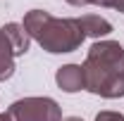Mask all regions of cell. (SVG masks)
Returning a JSON list of instances; mask_svg holds the SVG:
<instances>
[{
	"label": "cell",
	"instance_id": "8fae6325",
	"mask_svg": "<svg viewBox=\"0 0 124 121\" xmlns=\"http://www.w3.org/2000/svg\"><path fill=\"white\" fill-rule=\"evenodd\" d=\"M72 7H88V5H98V0H64Z\"/></svg>",
	"mask_w": 124,
	"mask_h": 121
},
{
	"label": "cell",
	"instance_id": "ba28073f",
	"mask_svg": "<svg viewBox=\"0 0 124 121\" xmlns=\"http://www.w3.org/2000/svg\"><path fill=\"white\" fill-rule=\"evenodd\" d=\"M0 55H2V57H15L12 43H10V38L5 36V31H2V29H0Z\"/></svg>",
	"mask_w": 124,
	"mask_h": 121
},
{
	"label": "cell",
	"instance_id": "277c9868",
	"mask_svg": "<svg viewBox=\"0 0 124 121\" xmlns=\"http://www.w3.org/2000/svg\"><path fill=\"white\" fill-rule=\"evenodd\" d=\"M55 83L64 93H79L86 90V78H84V67L81 64H62L55 71Z\"/></svg>",
	"mask_w": 124,
	"mask_h": 121
},
{
	"label": "cell",
	"instance_id": "30bf717a",
	"mask_svg": "<svg viewBox=\"0 0 124 121\" xmlns=\"http://www.w3.org/2000/svg\"><path fill=\"white\" fill-rule=\"evenodd\" d=\"M100 7H108V10H117L124 14V0H98Z\"/></svg>",
	"mask_w": 124,
	"mask_h": 121
},
{
	"label": "cell",
	"instance_id": "4fadbf2b",
	"mask_svg": "<svg viewBox=\"0 0 124 121\" xmlns=\"http://www.w3.org/2000/svg\"><path fill=\"white\" fill-rule=\"evenodd\" d=\"M0 121H12V119H10V114L5 112V114H0Z\"/></svg>",
	"mask_w": 124,
	"mask_h": 121
},
{
	"label": "cell",
	"instance_id": "9c48e42d",
	"mask_svg": "<svg viewBox=\"0 0 124 121\" xmlns=\"http://www.w3.org/2000/svg\"><path fill=\"white\" fill-rule=\"evenodd\" d=\"M95 121H124V114L112 112V109H103V112L95 114Z\"/></svg>",
	"mask_w": 124,
	"mask_h": 121
},
{
	"label": "cell",
	"instance_id": "7c38bea8",
	"mask_svg": "<svg viewBox=\"0 0 124 121\" xmlns=\"http://www.w3.org/2000/svg\"><path fill=\"white\" fill-rule=\"evenodd\" d=\"M62 121H84V119H81V116H64Z\"/></svg>",
	"mask_w": 124,
	"mask_h": 121
},
{
	"label": "cell",
	"instance_id": "52a82bcc",
	"mask_svg": "<svg viewBox=\"0 0 124 121\" xmlns=\"http://www.w3.org/2000/svg\"><path fill=\"white\" fill-rule=\"evenodd\" d=\"M15 57H2L0 55V81H7V78H12L15 74Z\"/></svg>",
	"mask_w": 124,
	"mask_h": 121
},
{
	"label": "cell",
	"instance_id": "3957f363",
	"mask_svg": "<svg viewBox=\"0 0 124 121\" xmlns=\"http://www.w3.org/2000/svg\"><path fill=\"white\" fill-rule=\"evenodd\" d=\"M10 119L12 121H62V107L53 100V97H41V95H33V97H22L10 105L7 109Z\"/></svg>",
	"mask_w": 124,
	"mask_h": 121
},
{
	"label": "cell",
	"instance_id": "6da1fadb",
	"mask_svg": "<svg viewBox=\"0 0 124 121\" xmlns=\"http://www.w3.org/2000/svg\"><path fill=\"white\" fill-rule=\"evenodd\" d=\"M86 90L105 97H124V47L117 40H95L84 60Z\"/></svg>",
	"mask_w": 124,
	"mask_h": 121
},
{
	"label": "cell",
	"instance_id": "7a4b0ae2",
	"mask_svg": "<svg viewBox=\"0 0 124 121\" xmlns=\"http://www.w3.org/2000/svg\"><path fill=\"white\" fill-rule=\"evenodd\" d=\"M31 40H36L50 55H67L84 45L86 33L77 17H53L46 10H29L22 21Z\"/></svg>",
	"mask_w": 124,
	"mask_h": 121
},
{
	"label": "cell",
	"instance_id": "8992f818",
	"mask_svg": "<svg viewBox=\"0 0 124 121\" xmlns=\"http://www.w3.org/2000/svg\"><path fill=\"white\" fill-rule=\"evenodd\" d=\"M77 21H79V26L84 29V33L95 38V40H100L108 33H112V24L100 14H81V17H77Z\"/></svg>",
	"mask_w": 124,
	"mask_h": 121
},
{
	"label": "cell",
	"instance_id": "5b68a950",
	"mask_svg": "<svg viewBox=\"0 0 124 121\" xmlns=\"http://www.w3.org/2000/svg\"><path fill=\"white\" fill-rule=\"evenodd\" d=\"M2 31H5V36L10 38V43H12L15 57H24V55L29 52V47H31V38H29V33L24 31V26H22L19 21H7V24L2 26Z\"/></svg>",
	"mask_w": 124,
	"mask_h": 121
}]
</instances>
